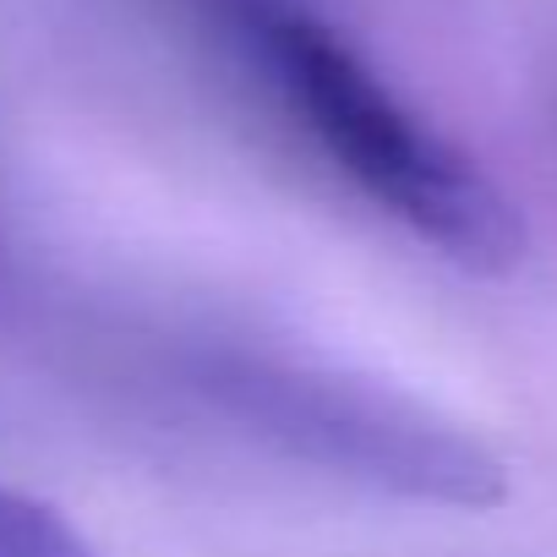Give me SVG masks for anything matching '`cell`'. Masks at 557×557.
Returning <instances> with one entry per match:
<instances>
[{
    "mask_svg": "<svg viewBox=\"0 0 557 557\" xmlns=\"http://www.w3.org/2000/svg\"><path fill=\"white\" fill-rule=\"evenodd\" d=\"M202 12L273 110L361 202L470 273H508L524 257L513 197L421 121L312 0H202Z\"/></svg>",
    "mask_w": 557,
    "mask_h": 557,
    "instance_id": "obj_1",
    "label": "cell"
},
{
    "mask_svg": "<svg viewBox=\"0 0 557 557\" xmlns=\"http://www.w3.org/2000/svg\"><path fill=\"white\" fill-rule=\"evenodd\" d=\"M186 383L235 426L290 459L367 481L394 497L443 508L503 503V465L459 426L426 416L399 394L290 367L251 350H202L186 361Z\"/></svg>",
    "mask_w": 557,
    "mask_h": 557,
    "instance_id": "obj_2",
    "label": "cell"
},
{
    "mask_svg": "<svg viewBox=\"0 0 557 557\" xmlns=\"http://www.w3.org/2000/svg\"><path fill=\"white\" fill-rule=\"evenodd\" d=\"M0 557H99L66 513L0 481Z\"/></svg>",
    "mask_w": 557,
    "mask_h": 557,
    "instance_id": "obj_3",
    "label": "cell"
}]
</instances>
